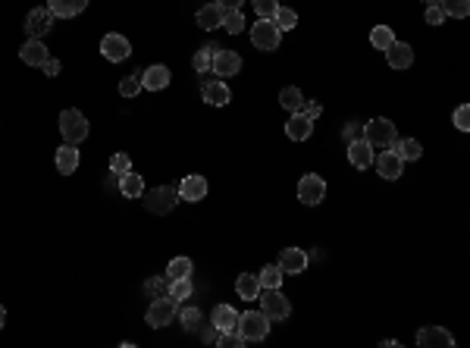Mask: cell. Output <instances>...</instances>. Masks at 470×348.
Masks as SVG:
<instances>
[{"mask_svg":"<svg viewBox=\"0 0 470 348\" xmlns=\"http://www.w3.org/2000/svg\"><path fill=\"white\" fill-rule=\"evenodd\" d=\"M100 54H104V60H110V63H122V60L132 54V44H128V38L120 35V32H107V35L100 38Z\"/></svg>","mask_w":470,"mask_h":348,"instance_id":"9c48e42d","label":"cell"},{"mask_svg":"<svg viewBox=\"0 0 470 348\" xmlns=\"http://www.w3.org/2000/svg\"><path fill=\"white\" fill-rule=\"evenodd\" d=\"M389 148L395 151L405 164H407V160H421V157H423V148H421V142H417V138H405V142H399V138H395Z\"/></svg>","mask_w":470,"mask_h":348,"instance_id":"83f0119b","label":"cell"},{"mask_svg":"<svg viewBox=\"0 0 470 348\" xmlns=\"http://www.w3.org/2000/svg\"><path fill=\"white\" fill-rule=\"evenodd\" d=\"M116 182H120V192L126 195V198H142L144 195V179L138 176V173H122V176H116Z\"/></svg>","mask_w":470,"mask_h":348,"instance_id":"4316f807","label":"cell"},{"mask_svg":"<svg viewBox=\"0 0 470 348\" xmlns=\"http://www.w3.org/2000/svg\"><path fill=\"white\" fill-rule=\"evenodd\" d=\"M201 339H204V342H216V339H220V329H216L214 327V323H210V327H204V323H201Z\"/></svg>","mask_w":470,"mask_h":348,"instance_id":"681fc988","label":"cell"},{"mask_svg":"<svg viewBox=\"0 0 470 348\" xmlns=\"http://www.w3.org/2000/svg\"><path fill=\"white\" fill-rule=\"evenodd\" d=\"M214 50H216V44H207V47H201L198 54L192 57V66H194V72H198V76L210 72V63H214Z\"/></svg>","mask_w":470,"mask_h":348,"instance_id":"d6a6232c","label":"cell"},{"mask_svg":"<svg viewBox=\"0 0 470 348\" xmlns=\"http://www.w3.org/2000/svg\"><path fill=\"white\" fill-rule=\"evenodd\" d=\"M417 345L421 348H449V345H455V339H451V333L445 327H421Z\"/></svg>","mask_w":470,"mask_h":348,"instance_id":"7c38bea8","label":"cell"},{"mask_svg":"<svg viewBox=\"0 0 470 348\" xmlns=\"http://www.w3.org/2000/svg\"><path fill=\"white\" fill-rule=\"evenodd\" d=\"M251 44H254L257 50H279L282 32L276 29L273 19H257L254 25H251Z\"/></svg>","mask_w":470,"mask_h":348,"instance_id":"277c9868","label":"cell"},{"mask_svg":"<svg viewBox=\"0 0 470 348\" xmlns=\"http://www.w3.org/2000/svg\"><path fill=\"white\" fill-rule=\"evenodd\" d=\"M192 292H194V285H192V276H179V279H170V285H166V295H170L172 301H188L192 298Z\"/></svg>","mask_w":470,"mask_h":348,"instance_id":"f1b7e54d","label":"cell"},{"mask_svg":"<svg viewBox=\"0 0 470 348\" xmlns=\"http://www.w3.org/2000/svg\"><path fill=\"white\" fill-rule=\"evenodd\" d=\"M60 135L66 138V144H82L88 138V120L82 110L69 107L60 113Z\"/></svg>","mask_w":470,"mask_h":348,"instance_id":"7a4b0ae2","label":"cell"},{"mask_svg":"<svg viewBox=\"0 0 470 348\" xmlns=\"http://www.w3.org/2000/svg\"><path fill=\"white\" fill-rule=\"evenodd\" d=\"M78 144H63V148H57V170L63 173V176H72V173L78 170Z\"/></svg>","mask_w":470,"mask_h":348,"instance_id":"484cf974","label":"cell"},{"mask_svg":"<svg viewBox=\"0 0 470 348\" xmlns=\"http://www.w3.org/2000/svg\"><path fill=\"white\" fill-rule=\"evenodd\" d=\"M298 113H304L307 120H317V116L323 113V107L317 104V100H304V104H301V110H298Z\"/></svg>","mask_w":470,"mask_h":348,"instance_id":"f6af8a7d","label":"cell"},{"mask_svg":"<svg viewBox=\"0 0 470 348\" xmlns=\"http://www.w3.org/2000/svg\"><path fill=\"white\" fill-rule=\"evenodd\" d=\"M138 91H142V72H132V76H126L120 82V94H122V98H135Z\"/></svg>","mask_w":470,"mask_h":348,"instance_id":"f35d334b","label":"cell"},{"mask_svg":"<svg viewBox=\"0 0 470 348\" xmlns=\"http://www.w3.org/2000/svg\"><path fill=\"white\" fill-rule=\"evenodd\" d=\"M260 311L267 314L270 320H285L289 314H292V305H289V298H285L279 289H260Z\"/></svg>","mask_w":470,"mask_h":348,"instance_id":"52a82bcc","label":"cell"},{"mask_svg":"<svg viewBox=\"0 0 470 348\" xmlns=\"http://www.w3.org/2000/svg\"><path fill=\"white\" fill-rule=\"evenodd\" d=\"M276 7H279V0H254V13H257V19H273Z\"/></svg>","mask_w":470,"mask_h":348,"instance_id":"ab89813d","label":"cell"},{"mask_svg":"<svg viewBox=\"0 0 470 348\" xmlns=\"http://www.w3.org/2000/svg\"><path fill=\"white\" fill-rule=\"evenodd\" d=\"M342 138L345 142H357V138H363V126L361 122H348V126L342 129Z\"/></svg>","mask_w":470,"mask_h":348,"instance_id":"ee69618b","label":"cell"},{"mask_svg":"<svg viewBox=\"0 0 470 348\" xmlns=\"http://www.w3.org/2000/svg\"><path fill=\"white\" fill-rule=\"evenodd\" d=\"M285 135L292 142H307L313 135V120H307L304 113H292V120L285 122Z\"/></svg>","mask_w":470,"mask_h":348,"instance_id":"d6986e66","label":"cell"},{"mask_svg":"<svg viewBox=\"0 0 470 348\" xmlns=\"http://www.w3.org/2000/svg\"><path fill=\"white\" fill-rule=\"evenodd\" d=\"M257 276H260V285H264V289H279V285H282V270H279V263H267Z\"/></svg>","mask_w":470,"mask_h":348,"instance_id":"e575fe53","label":"cell"},{"mask_svg":"<svg viewBox=\"0 0 470 348\" xmlns=\"http://www.w3.org/2000/svg\"><path fill=\"white\" fill-rule=\"evenodd\" d=\"M3 323H7V311H3V305H0V329H3Z\"/></svg>","mask_w":470,"mask_h":348,"instance_id":"816d5d0a","label":"cell"},{"mask_svg":"<svg viewBox=\"0 0 470 348\" xmlns=\"http://www.w3.org/2000/svg\"><path fill=\"white\" fill-rule=\"evenodd\" d=\"M373 144L370 142H363V138H357V142H348V160H351V166L355 170H370L373 166Z\"/></svg>","mask_w":470,"mask_h":348,"instance_id":"5bb4252c","label":"cell"},{"mask_svg":"<svg viewBox=\"0 0 470 348\" xmlns=\"http://www.w3.org/2000/svg\"><path fill=\"white\" fill-rule=\"evenodd\" d=\"M19 57H22V63L25 66H41L50 54H47V47H44L41 38H29V41L19 47Z\"/></svg>","mask_w":470,"mask_h":348,"instance_id":"ac0fdd59","label":"cell"},{"mask_svg":"<svg viewBox=\"0 0 470 348\" xmlns=\"http://www.w3.org/2000/svg\"><path fill=\"white\" fill-rule=\"evenodd\" d=\"M323 198H326V182H323V176H317V173L301 176V182H298V201H301V204H304V207H317Z\"/></svg>","mask_w":470,"mask_h":348,"instance_id":"ba28073f","label":"cell"},{"mask_svg":"<svg viewBox=\"0 0 470 348\" xmlns=\"http://www.w3.org/2000/svg\"><path fill=\"white\" fill-rule=\"evenodd\" d=\"M210 323H214L220 333H229V329H235V323H238V311L229 305H216L214 311H210Z\"/></svg>","mask_w":470,"mask_h":348,"instance_id":"cb8c5ba5","label":"cell"},{"mask_svg":"<svg viewBox=\"0 0 470 348\" xmlns=\"http://www.w3.org/2000/svg\"><path fill=\"white\" fill-rule=\"evenodd\" d=\"M88 0H47V10L54 16H60V19H72V16L85 13Z\"/></svg>","mask_w":470,"mask_h":348,"instance_id":"7402d4cb","label":"cell"},{"mask_svg":"<svg viewBox=\"0 0 470 348\" xmlns=\"http://www.w3.org/2000/svg\"><path fill=\"white\" fill-rule=\"evenodd\" d=\"M445 22V13H442V7L436 3V7H427V25H442Z\"/></svg>","mask_w":470,"mask_h":348,"instance_id":"bcb514c9","label":"cell"},{"mask_svg":"<svg viewBox=\"0 0 470 348\" xmlns=\"http://www.w3.org/2000/svg\"><path fill=\"white\" fill-rule=\"evenodd\" d=\"M179 201H192V204H198V201L207 198V179L204 176H186L182 182H179Z\"/></svg>","mask_w":470,"mask_h":348,"instance_id":"9a60e30c","label":"cell"},{"mask_svg":"<svg viewBox=\"0 0 470 348\" xmlns=\"http://www.w3.org/2000/svg\"><path fill=\"white\" fill-rule=\"evenodd\" d=\"M260 276L257 273H242V276L235 279V292H238V298L245 301H257V295H260Z\"/></svg>","mask_w":470,"mask_h":348,"instance_id":"603a6c76","label":"cell"},{"mask_svg":"<svg viewBox=\"0 0 470 348\" xmlns=\"http://www.w3.org/2000/svg\"><path fill=\"white\" fill-rule=\"evenodd\" d=\"M204 100L210 107H226L232 100V91L223 78H210V82H204Z\"/></svg>","mask_w":470,"mask_h":348,"instance_id":"e0dca14e","label":"cell"},{"mask_svg":"<svg viewBox=\"0 0 470 348\" xmlns=\"http://www.w3.org/2000/svg\"><path fill=\"white\" fill-rule=\"evenodd\" d=\"M176 204H179V192L172 185H157V188H150V192L144 195V207H148L150 213H157V217L172 213Z\"/></svg>","mask_w":470,"mask_h":348,"instance_id":"3957f363","label":"cell"},{"mask_svg":"<svg viewBox=\"0 0 470 348\" xmlns=\"http://www.w3.org/2000/svg\"><path fill=\"white\" fill-rule=\"evenodd\" d=\"M385 60H389L392 69H407V66L414 63V50H411V44H405V41H392L389 47H385Z\"/></svg>","mask_w":470,"mask_h":348,"instance_id":"2e32d148","label":"cell"},{"mask_svg":"<svg viewBox=\"0 0 470 348\" xmlns=\"http://www.w3.org/2000/svg\"><path fill=\"white\" fill-rule=\"evenodd\" d=\"M216 342H220L223 348H238V345H245V339L238 336V329H229V333H220V339H216Z\"/></svg>","mask_w":470,"mask_h":348,"instance_id":"7bdbcfd3","label":"cell"},{"mask_svg":"<svg viewBox=\"0 0 470 348\" xmlns=\"http://www.w3.org/2000/svg\"><path fill=\"white\" fill-rule=\"evenodd\" d=\"M395 138H399L395 122L385 120V116H377V120L363 122V142H370L373 148H385V144H392Z\"/></svg>","mask_w":470,"mask_h":348,"instance_id":"5b68a950","label":"cell"},{"mask_svg":"<svg viewBox=\"0 0 470 348\" xmlns=\"http://www.w3.org/2000/svg\"><path fill=\"white\" fill-rule=\"evenodd\" d=\"M373 160H377V173L383 179H389V182L392 179H401V173H405V160H401L395 151H383V154H377Z\"/></svg>","mask_w":470,"mask_h":348,"instance_id":"4fadbf2b","label":"cell"},{"mask_svg":"<svg viewBox=\"0 0 470 348\" xmlns=\"http://www.w3.org/2000/svg\"><path fill=\"white\" fill-rule=\"evenodd\" d=\"M50 25H54V13H50L47 7H35V10H29V16H25V35L29 38L47 35Z\"/></svg>","mask_w":470,"mask_h":348,"instance_id":"8fae6325","label":"cell"},{"mask_svg":"<svg viewBox=\"0 0 470 348\" xmlns=\"http://www.w3.org/2000/svg\"><path fill=\"white\" fill-rule=\"evenodd\" d=\"M279 104L285 107V110H292V113H298L301 104H304V94H301L298 85H285L282 91H279Z\"/></svg>","mask_w":470,"mask_h":348,"instance_id":"f546056e","label":"cell"},{"mask_svg":"<svg viewBox=\"0 0 470 348\" xmlns=\"http://www.w3.org/2000/svg\"><path fill=\"white\" fill-rule=\"evenodd\" d=\"M179 320H182V327H186L188 333H198V327L204 323V314H201L198 307H186V311L179 314Z\"/></svg>","mask_w":470,"mask_h":348,"instance_id":"8d00e7d4","label":"cell"},{"mask_svg":"<svg viewBox=\"0 0 470 348\" xmlns=\"http://www.w3.org/2000/svg\"><path fill=\"white\" fill-rule=\"evenodd\" d=\"M179 276H192V261L188 257H172L170 267H166V279H179Z\"/></svg>","mask_w":470,"mask_h":348,"instance_id":"d590c367","label":"cell"},{"mask_svg":"<svg viewBox=\"0 0 470 348\" xmlns=\"http://www.w3.org/2000/svg\"><path fill=\"white\" fill-rule=\"evenodd\" d=\"M245 16H242V10H226V16H223V29L229 32V35H242L245 32Z\"/></svg>","mask_w":470,"mask_h":348,"instance_id":"836d02e7","label":"cell"},{"mask_svg":"<svg viewBox=\"0 0 470 348\" xmlns=\"http://www.w3.org/2000/svg\"><path fill=\"white\" fill-rule=\"evenodd\" d=\"M210 72L214 76H238L242 72V57L229 47H216L214 50V63H210Z\"/></svg>","mask_w":470,"mask_h":348,"instance_id":"30bf717a","label":"cell"},{"mask_svg":"<svg viewBox=\"0 0 470 348\" xmlns=\"http://www.w3.org/2000/svg\"><path fill=\"white\" fill-rule=\"evenodd\" d=\"M273 22H276L279 32H292L295 25H298V13H295L292 7H276V13H273Z\"/></svg>","mask_w":470,"mask_h":348,"instance_id":"1f68e13d","label":"cell"},{"mask_svg":"<svg viewBox=\"0 0 470 348\" xmlns=\"http://www.w3.org/2000/svg\"><path fill=\"white\" fill-rule=\"evenodd\" d=\"M423 3H427V7H436V3H439V0H423Z\"/></svg>","mask_w":470,"mask_h":348,"instance_id":"f5cc1de1","label":"cell"},{"mask_svg":"<svg viewBox=\"0 0 470 348\" xmlns=\"http://www.w3.org/2000/svg\"><path fill=\"white\" fill-rule=\"evenodd\" d=\"M172 317H176V301H172L170 295H160V298L150 301L148 314H144V323H148L150 329H164L172 323Z\"/></svg>","mask_w":470,"mask_h":348,"instance_id":"8992f818","label":"cell"},{"mask_svg":"<svg viewBox=\"0 0 470 348\" xmlns=\"http://www.w3.org/2000/svg\"><path fill=\"white\" fill-rule=\"evenodd\" d=\"M451 120H455V129H458V132H467V129H470V107L461 104V107L455 110V113H451Z\"/></svg>","mask_w":470,"mask_h":348,"instance_id":"b9f144b4","label":"cell"},{"mask_svg":"<svg viewBox=\"0 0 470 348\" xmlns=\"http://www.w3.org/2000/svg\"><path fill=\"white\" fill-rule=\"evenodd\" d=\"M235 329H238V336H242L245 342H260L270 336V317H267L264 311H245V314H238Z\"/></svg>","mask_w":470,"mask_h":348,"instance_id":"6da1fadb","label":"cell"},{"mask_svg":"<svg viewBox=\"0 0 470 348\" xmlns=\"http://www.w3.org/2000/svg\"><path fill=\"white\" fill-rule=\"evenodd\" d=\"M223 16H226V10H223L220 3H207V7L198 10V25H201L204 32L223 29Z\"/></svg>","mask_w":470,"mask_h":348,"instance_id":"44dd1931","label":"cell"},{"mask_svg":"<svg viewBox=\"0 0 470 348\" xmlns=\"http://www.w3.org/2000/svg\"><path fill=\"white\" fill-rule=\"evenodd\" d=\"M41 69H44V76H50V78H54V76H60V69H63V63H60V60H54V57H47V60H44V63H41Z\"/></svg>","mask_w":470,"mask_h":348,"instance_id":"7dc6e473","label":"cell"},{"mask_svg":"<svg viewBox=\"0 0 470 348\" xmlns=\"http://www.w3.org/2000/svg\"><path fill=\"white\" fill-rule=\"evenodd\" d=\"M166 85H170V69L164 63H157L142 72V88H148V91H164Z\"/></svg>","mask_w":470,"mask_h":348,"instance_id":"ffe728a7","label":"cell"},{"mask_svg":"<svg viewBox=\"0 0 470 348\" xmlns=\"http://www.w3.org/2000/svg\"><path fill=\"white\" fill-rule=\"evenodd\" d=\"M166 285H170V279H148V285H144V289H148L150 295H157V298H160Z\"/></svg>","mask_w":470,"mask_h":348,"instance_id":"c3c4849f","label":"cell"},{"mask_svg":"<svg viewBox=\"0 0 470 348\" xmlns=\"http://www.w3.org/2000/svg\"><path fill=\"white\" fill-rule=\"evenodd\" d=\"M214 3H220L223 10H242L245 0H214Z\"/></svg>","mask_w":470,"mask_h":348,"instance_id":"f907efd6","label":"cell"},{"mask_svg":"<svg viewBox=\"0 0 470 348\" xmlns=\"http://www.w3.org/2000/svg\"><path fill=\"white\" fill-rule=\"evenodd\" d=\"M132 170V160H128V154H113L110 157V173L113 176H122V173Z\"/></svg>","mask_w":470,"mask_h":348,"instance_id":"60d3db41","label":"cell"},{"mask_svg":"<svg viewBox=\"0 0 470 348\" xmlns=\"http://www.w3.org/2000/svg\"><path fill=\"white\" fill-rule=\"evenodd\" d=\"M307 267V254L301 248H285L279 257V270L282 273H304Z\"/></svg>","mask_w":470,"mask_h":348,"instance_id":"d4e9b609","label":"cell"},{"mask_svg":"<svg viewBox=\"0 0 470 348\" xmlns=\"http://www.w3.org/2000/svg\"><path fill=\"white\" fill-rule=\"evenodd\" d=\"M392 41H395V35H392L389 25H377V29L370 32V44H373L377 50H385Z\"/></svg>","mask_w":470,"mask_h":348,"instance_id":"74e56055","label":"cell"},{"mask_svg":"<svg viewBox=\"0 0 470 348\" xmlns=\"http://www.w3.org/2000/svg\"><path fill=\"white\" fill-rule=\"evenodd\" d=\"M442 13H445V19H467L470 16V0H439Z\"/></svg>","mask_w":470,"mask_h":348,"instance_id":"4dcf8cb0","label":"cell"}]
</instances>
